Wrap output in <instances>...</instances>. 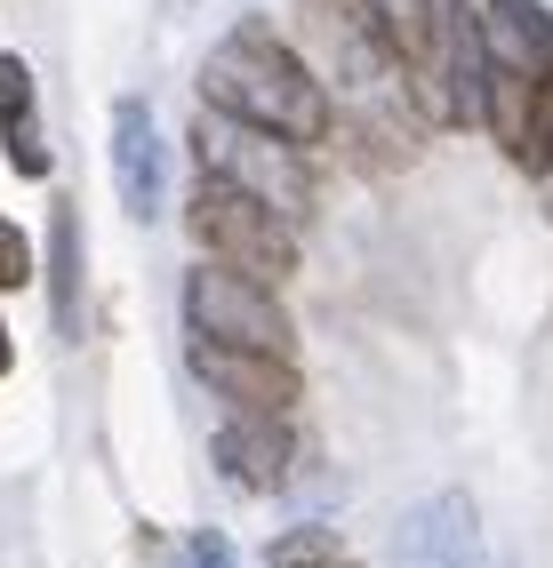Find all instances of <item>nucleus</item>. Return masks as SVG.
Here are the masks:
<instances>
[{"label":"nucleus","instance_id":"12","mask_svg":"<svg viewBox=\"0 0 553 568\" xmlns=\"http://www.w3.org/2000/svg\"><path fill=\"white\" fill-rule=\"evenodd\" d=\"M9 161H17V176H49V153H41V136L24 121H9Z\"/></svg>","mask_w":553,"mask_h":568},{"label":"nucleus","instance_id":"9","mask_svg":"<svg viewBox=\"0 0 553 568\" xmlns=\"http://www.w3.org/2000/svg\"><path fill=\"white\" fill-rule=\"evenodd\" d=\"M57 328H81V233H72V209H57Z\"/></svg>","mask_w":553,"mask_h":568},{"label":"nucleus","instance_id":"11","mask_svg":"<svg viewBox=\"0 0 553 568\" xmlns=\"http://www.w3.org/2000/svg\"><path fill=\"white\" fill-rule=\"evenodd\" d=\"M24 281H32V241L0 216V288H24Z\"/></svg>","mask_w":553,"mask_h":568},{"label":"nucleus","instance_id":"7","mask_svg":"<svg viewBox=\"0 0 553 568\" xmlns=\"http://www.w3.org/2000/svg\"><path fill=\"white\" fill-rule=\"evenodd\" d=\"M482 41H490V64H513V72H553V17L537 0H490L482 9Z\"/></svg>","mask_w":553,"mask_h":568},{"label":"nucleus","instance_id":"1","mask_svg":"<svg viewBox=\"0 0 553 568\" xmlns=\"http://www.w3.org/2000/svg\"><path fill=\"white\" fill-rule=\"evenodd\" d=\"M201 104L225 112V121L265 129V136L305 144V153L338 129V104H329L321 72L298 49H281L265 24H241V32H225V41L201 57Z\"/></svg>","mask_w":553,"mask_h":568},{"label":"nucleus","instance_id":"14","mask_svg":"<svg viewBox=\"0 0 553 568\" xmlns=\"http://www.w3.org/2000/svg\"><path fill=\"white\" fill-rule=\"evenodd\" d=\"M545 193H553V161H545Z\"/></svg>","mask_w":553,"mask_h":568},{"label":"nucleus","instance_id":"13","mask_svg":"<svg viewBox=\"0 0 553 568\" xmlns=\"http://www.w3.org/2000/svg\"><path fill=\"white\" fill-rule=\"evenodd\" d=\"M9 361H17V345H9V328H0V376H9Z\"/></svg>","mask_w":553,"mask_h":568},{"label":"nucleus","instance_id":"10","mask_svg":"<svg viewBox=\"0 0 553 568\" xmlns=\"http://www.w3.org/2000/svg\"><path fill=\"white\" fill-rule=\"evenodd\" d=\"M32 112V64L0 49V121H24Z\"/></svg>","mask_w":553,"mask_h":568},{"label":"nucleus","instance_id":"3","mask_svg":"<svg viewBox=\"0 0 553 568\" xmlns=\"http://www.w3.org/2000/svg\"><path fill=\"white\" fill-rule=\"evenodd\" d=\"M184 328L193 336H217V345H249V353H298V328H289L281 296L265 281L233 273V264H201L193 281H184Z\"/></svg>","mask_w":553,"mask_h":568},{"label":"nucleus","instance_id":"5","mask_svg":"<svg viewBox=\"0 0 553 568\" xmlns=\"http://www.w3.org/2000/svg\"><path fill=\"white\" fill-rule=\"evenodd\" d=\"M184 361H193V376H201L217 400H233V408H249V416H289V408H298V393H305L298 361H281V353H249V345L193 336Z\"/></svg>","mask_w":553,"mask_h":568},{"label":"nucleus","instance_id":"8","mask_svg":"<svg viewBox=\"0 0 553 568\" xmlns=\"http://www.w3.org/2000/svg\"><path fill=\"white\" fill-rule=\"evenodd\" d=\"M217 465H225L233 480H249V488H281V473H289V433H281V416L225 433V440H217Z\"/></svg>","mask_w":553,"mask_h":568},{"label":"nucleus","instance_id":"4","mask_svg":"<svg viewBox=\"0 0 553 568\" xmlns=\"http://www.w3.org/2000/svg\"><path fill=\"white\" fill-rule=\"evenodd\" d=\"M201 169L249 184V193H265V201L289 209V216L305 209V144L265 136V129H249V121H225V112H209V121H201Z\"/></svg>","mask_w":553,"mask_h":568},{"label":"nucleus","instance_id":"2","mask_svg":"<svg viewBox=\"0 0 553 568\" xmlns=\"http://www.w3.org/2000/svg\"><path fill=\"white\" fill-rule=\"evenodd\" d=\"M184 224H193V241L217 264H233V273L265 281V288H281L289 273H298V224H289V209H273L265 193H249V184L217 176V169H201Z\"/></svg>","mask_w":553,"mask_h":568},{"label":"nucleus","instance_id":"6","mask_svg":"<svg viewBox=\"0 0 553 568\" xmlns=\"http://www.w3.org/2000/svg\"><path fill=\"white\" fill-rule=\"evenodd\" d=\"M113 176H121V209L137 224L161 216V176H169V144L153 129V104L144 97H121L113 104Z\"/></svg>","mask_w":553,"mask_h":568}]
</instances>
